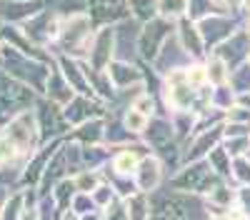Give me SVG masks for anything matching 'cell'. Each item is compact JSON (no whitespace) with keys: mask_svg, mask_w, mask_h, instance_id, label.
I'll use <instances>...</instances> for the list:
<instances>
[{"mask_svg":"<svg viewBox=\"0 0 250 220\" xmlns=\"http://www.w3.org/2000/svg\"><path fill=\"white\" fill-rule=\"evenodd\" d=\"M160 10H163L165 15H178V13L185 10V0H163Z\"/></svg>","mask_w":250,"mask_h":220,"instance_id":"cell-1","label":"cell"},{"mask_svg":"<svg viewBox=\"0 0 250 220\" xmlns=\"http://www.w3.org/2000/svg\"><path fill=\"white\" fill-rule=\"evenodd\" d=\"M135 168V158L130 155V153H125V155H120L118 160H115V170L118 173H130Z\"/></svg>","mask_w":250,"mask_h":220,"instance_id":"cell-2","label":"cell"},{"mask_svg":"<svg viewBox=\"0 0 250 220\" xmlns=\"http://www.w3.org/2000/svg\"><path fill=\"white\" fill-rule=\"evenodd\" d=\"M125 120H128V128H133V130H143L145 128V115L140 110H135V108L128 113V118H125Z\"/></svg>","mask_w":250,"mask_h":220,"instance_id":"cell-3","label":"cell"}]
</instances>
